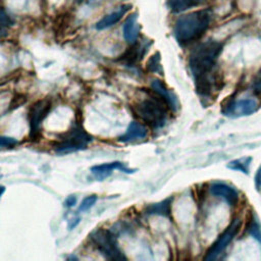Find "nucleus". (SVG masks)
<instances>
[{
    "instance_id": "f257e3e1",
    "label": "nucleus",
    "mask_w": 261,
    "mask_h": 261,
    "mask_svg": "<svg viewBox=\"0 0 261 261\" xmlns=\"http://www.w3.org/2000/svg\"><path fill=\"white\" fill-rule=\"evenodd\" d=\"M210 21L211 12L208 9L197 10L179 16L174 23V37L180 45L190 44L204 35Z\"/></svg>"
},
{
    "instance_id": "f03ea898",
    "label": "nucleus",
    "mask_w": 261,
    "mask_h": 261,
    "mask_svg": "<svg viewBox=\"0 0 261 261\" xmlns=\"http://www.w3.org/2000/svg\"><path fill=\"white\" fill-rule=\"evenodd\" d=\"M222 43L210 40L199 44L191 52L189 67L195 79L212 71L222 51Z\"/></svg>"
},
{
    "instance_id": "7ed1b4c3",
    "label": "nucleus",
    "mask_w": 261,
    "mask_h": 261,
    "mask_svg": "<svg viewBox=\"0 0 261 261\" xmlns=\"http://www.w3.org/2000/svg\"><path fill=\"white\" fill-rule=\"evenodd\" d=\"M168 109L166 103L157 94L148 96L133 105L134 113L154 129L161 128L166 124Z\"/></svg>"
},
{
    "instance_id": "20e7f679",
    "label": "nucleus",
    "mask_w": 261,
    "mask_h": 261,
    "mask_svg": "<svg viewBox=\"0 0 261 261\" xmlns=\"http://www.w3.org/2000/svg\"><path fill=\"white\" fill-rule=\"evenodd\" d=\"M94 141L91 136L79 120L67 132L60 135L58 140L53 144V149L58 154L72 153L85 150L90 143Z\"/></svg>"
},
{
    "instance_id": "39448f33",
    "label": "nucleus",
    "mask_w": 261,
    "mask_h": 261,
    "mask_svg": "<svg viewBox=\"0 0 261 261\" xmlns=\"http://www.w3.org/2000/svg\"><path fill=\"white\" fill-rule=\"evenodd\" d=\"M95 248L106 259L112 261H125L126 256L120 250L116 236L113 231L105 228H97L90 234Z\"/></svg>"
},
{
    "instance_id": "423d86ee",
    "label": "nucleus",
    "mask_w": 261,
    "mask_h": 261,
    "mask_svg": "<svg viewBox=\"0 0 261 261\" xmlns=\"http://www.w3.org/2000/svg\"><path fill=\"white\" fill-rule=\"evenodd\" d=\"M51 108L52 102L49 98L40 99L31 105L28 114L31 138L35 139L39 136L42 122L51 111Z\"/></svg>"
},
{
    "instance_id": "0eeeda50",
    "label": "nucleus",
    "mask_w": 261,
    "mask_h": 261,
    "mask_svg": "<svg viewBox=\"0 0 261 261\" xmlns=\"http://www.w3.org/2000/svg\"><path fill=\"white\" fill-rule=\"evenodd\" d=\"M242 225V221L240 218H236L232 220L229 226L226 227V229L218 237V239L215 241V243L210 247V249L207 251L206 256L204 257L205 260L211 261L215 260L229 245V243L233 240V238L239 232Z\"/></svg>"
},
{
    "instance_id": "6e6552de",
    "label": "nucleus",
    "mask_w": 261,
    "mask_h": 261,
    "mask_svg": "<svg viewBox=\"0 0 261 261\" xmlns=\"http://www.w3.org/2000/svg\"><path fill=\"white\" fill-rule=\"evenodd\" d=\"M221 83L222 79L220 77V75L212 73L211 71L207 74L195 79L196 91L202 97H210L215 92L220 91V89L222 88V86L220 85Z\"/></svg>"
},
{
    "instance_id": "1a4fd4ad",
    "label": "nucleus",
    "mask_w": 261,
    "mask_h": 261,
    "mask_svg": "<svg viewBox=\"0 0 261 261\" xmlns=\"http://www.w3.org/2000/svg\"><path fill=\"white\" fill-rule=\"evenodd\" d=\"M257 102L253 99H241L238 101L229 102L224 108L223 113L228 116L240 117L245 115H250L257 110Z\"/></svg>"
},
{
    "instance_id": "9d476101",
    "label": "nucleus",
    "mask_w": 261,
    "mask_h": 261,
    "mask_svg": "<svg viewBox=\"0 0 261 261\" xmlns=\"http://www.w3.org/2000/svg\"><path fill=\"white\" fill-rule=\"evenodd\" d=\"M151 88L152 91L157 94L168 106L169 110L176 111L178 108V101L176 96L172 93L171 90H169L165 84L159 80V79H154L151 82Z\"/></svg>"
},
{
    "instance_id": "9b49d317",
    "label": "nucleus",
    "mask_w": 261,
    "mask_h": 261,
    "mask_svg": "<svg viewBox=\"0 0 261 261\" xmlns=\"http://www.w3.org/2000/svg\"><path fill=\"white\" fill-rule=\"evenodd\" d=\"M118 169L119 171L125 172V173H133L135 169L126 167L122 162L119 161H113V162H108V163H103L99 165H95L91 167V172L94 174L95 177L99 178L100 180L107 177L110 175L113 170Z\"/></svg>"
},
{
    "instance_id": "f8f14e48",
    "label": "nucleus",
    "mask_w": 261,
    "mask_h": 261,
    "mask_svg": "<svg viewBox=\"0 0 261 261\" xmlns=\"http://www.w3.org/2000/svg\"><path fill=\"white\" fill-rule=\"evenodd\" d=\"M130 7H132L130 4H123V5L118 6L115 10H113L112 12L103 16L95 24L96 30L103 31V30H107V29L115 25L124 16V14L130 9Z\"/></svg>"
},
{
    "instance_id": "ddd939ff",
    "label": "nucleus",
    "mask_w": 261,
    "mask_h": 261,
    "mask_svg": "<svg viewBox=\"0 0 261 261\" xmlns=\"http://www.w3.org/2000/svg\"><path fill=\"white\" fill-rule=\"evenodd\" d=\"M210 191L214 196L223 199L226 203H228L231 206H233L238 203L239 194H238L237 190L233 189L229 185L216 181L210 186Z\"/></svg>"
},
{
    "instance_id": "4468645a",
    "label": "nucleus",
    "mask_w": 261,
    "mask_h": 261,
    "mask_svg": "<svg viewBox=\"0 0 261 261\" xmlns=\"http://www.w3.org/2000/svg\"><path fill=\"white\" fill-rule=\"evenodd\" d=\"M140 34V25L138 22V13L129 14L122 27V35L125 42L129 45L137 43Z\"/></svg>"
},
{
    "instance_id": "2eb2a0df",
    "label": "nucleus",
    "mask_w": 261,
    "mask_h": 261,
    "mask_svg": "<svg viewBox=\"0 0 261 261\" xmlns=\"http://www.w3.org/2000/svg\"><path fill=\"white\" fill-rule=\"evenodd\" d=\"M148 130L145 125L138 121H132L124 134H122L120 137H118V141L122 143H128L134 142L138 140H143L147 137Z\"/></svg>"
},
{
    "instance_id": "dca6fc26",
    "label": "nucleus",
    "mask_w": 261,
    "mask_h": 261,
    "mask_svg": "<svg viewBox=\"0 0 261 261\" xmlns=\"http://www.w3.org/2000/svg\"><path fill=\"white\" fill-rule=\"evenodd\" d=\"M151 43H143V44H133V47H130L128 50H126L119 58L118 60L123 62L124 64L134 65L136 64L141 58L144 56L146 51L148 50Z\"/></svg>"
},
{
    "instance_id": "f3484780",
    "label": "nucleus",
    "mask_w": 261,
    "mask_h": 261,
    "mask_svg": "<svg viewBox=\"0 0 261 261\" xmlns=\"http://www.w3.org/2000/svg\"><path fill=\"white\" fill-rule=\"evenodd\" d=\"M171 203H172V197H169L161 202L150 204L146 207L145 212L148 215H160L168 217L171 213Z\"/></svg>"
},
{
    "instance_id": "a211bd4d",
    "label": "nucleus",
    "mask_w": 261,
    "mask_h": 261,
    "mask_svg": "<svg viewBox=\"0 0 261 261\" xmlns=\"http://www.w3.org/2000/svg\"><path fill=\"white\" fill-rule=\"evenodd\" d=\"M205 0H168L167 5L171 12L180 13L192 7L198 6Z\"/></svg>"
},
{
    "instance_id": "6ab92c4d",
    "label": "nucleus",
    "mask_w": 261,
    "mask_h": 261,
    "mask_svg": "<svg viewBox=\"0 0 261 261\" xmlns=\"http://www.w3.org/2000/svg\"><path fill=\"white\" fill-rule=\"evenodd\" d=\"M252 158L251 157H243V158H239V159H234L232 161H230L227 164V167L229 169L232 170H237V171H241L243 173L248 174L249 173V169H250V164H251Z\"/></svg>"
},
{
    "instance_id": "aec40b11",
    "label": "nucleus",
    "mask_w": 261,
    "mask_h": 261,
    "mask_svg": "<svg viewBox=\"0 0 261 261\" xmlns=\"http://www.w3.org/2000/svg\"><path fill=\"white\" fill-rule=\"evenodd\" d=\"M13 24V20L8 13L0 6V38L7 36V30Z\"/></svg>"
},
{
    "instance_id": "412c9836",
    "label": "nucleus",
    "mask_w": 261,
    "mask_h": 261,
    "mask_svg": "<svg viewBox=\"0 0 261 261\" xmlns=\"http://www.w3.org/2000/svg\"><path fill=\"white\" fill-rule=\"evenodd\" d=\"M161 57H160V53L159 52H155L149 59L147 62V70L153 73H160L162 74V66H161Z\"/></svg>"
},
{
    "instance_id": "4be33fe9",
    "label": "nucleus",
    "mask_w": 261,
    "mask_h": 261,
    "mask_svg": "<svg viewBox=\"0 0 261 261\" xmlns=\"http://www.w3.org/2000/svg\"><path fill=\"white\" fill-rule=\"evenodd\" d=\"M250 220L251 221L248 225V231L254 239H256L259 243H261V226L259 222L253 217Z\"/></svg>"
},
{
    "instance_id": "5701e85b",
    "label": "nucleus",
    "mask_w": 261,
    "mask_h": 261,
    "mask_svg": "<svg viewBox=\"0 0 261 261\" xmlns=\"http://www.w3.org/2000/svg\"><path fill=\"white\" fill-rule=\"evenodd\" d=\"M97 199H98L97 195H90V196L86 197V198L82 201V203L80 204V206H79V211H80V212H86V211H88L89 209H91V208L95 205V203L97 202Z\"/></svg>"
},
{
    "instance_id": "b1692460",
    "label": "nucleus",
    "mask_w": 261,
    "mask_h": 261,
    "mask_svg": "<svg viewBox=\"0 0 261 261\" xmlns=\"http://www.w3.org/2000/svg\"><path fill=\"white\" fill-rule=\"evenodd\" d=\"M25 102H27V97H25L24 95H22V94H15V95L12 97L11 101H10L8 110H9V111H12V110L18 108L19 106L23 105Z\"/></svg>"
},
{
    "instance_id": "393cba45",
    "label": "nucleus",
    "mask_w": 261,
    "mask_h": 261,
    "mask_svg": "<svg viewBox=\"0 0 261 261\" xmlns=\"http://www.w3.org/2000/svg\"><path fill=\"white\" fill-rule=\"evenodd\" d=\"M17 144V141L14 138L1 136L0 135V149H8L12 148Z\"/></svg>"
},
{
    "instance_id": "a878e982",
    "label": "nucleus",
    "mask_w": 261,
    "mask_h": 261,
    "mask_svg": "<svg viewBox=\"0 0 261 261\" xmlns=\"http://www.w3.org/2000/svg\"><path fill=\"white\" fill-rule=\"evenodd\" d=\"M253 92L255 95L261 96V75L255 80L253 84Z\"/></svg>"
},
{
    "instance_id": "bb28decb",
    "label": "nucleus",
    "mask_w": 261,
    "mask_h": 261,
    "mask_svg": "<svg viewBox=\"0 0 261 261\" xmlns=\"http://www.w3.org/2000/svg\"><path fill=\"white\" fill-rule=\"evenodd\" d=\"M76 204V197L74 195L68 196L64 201V206L67 208H71Z\"/></svg>"
},
{
    "instance_id": "cd10ccee",
    "label": "nucleus",
    "mask_w": 261,
    "mask_h": 261,
    "mask_svg": "<svg viewBox=\"0 0 261 261\" xmlns=\"http://www.w3.org/2000/svg\"><path fill=\"white\" fill-rule=\"evenodd\" d=\"M254 180H255V187H256V189H257L258 191H260V190H261V165H260L259 168L257 169V172H256V174H255Z\"/></svg>"
},
{
    "instance_id": "c85d7f7f",
    "label": "nucleus",
    "mask_w": 261,
    "mask_h": 261,
    "mask_svg": "<svg viewBox=\"0 0 261 261\" xmlns=\"http://www.w3.org/2000/svg\"><path fill=\"white\" fill-rule=\"evenodd\" d=\"M79 222H80V218H79V217H74V218L70 219L69 222H68V228H69V229L74 228V227L79 224Z\"/></svg>"
},
{
    "instance_id": "c756f323",
    "label": "nucleus",
    "mask_w": 261,
    "mask_h": 261,
    "mask_svg": "<svg viewBox=\"0 0 261 261\" xmlns=\"http://www.w3.org/2000/svg\"><path fill=\"white\" fill-rule=\"evenodd\" d=\"M4 192H5V187L4 186H0V198L2 197Z\"/></svg>"
},
{
    "instance_id": "7c9ffc66",
    "label": "nucleus",
    "mask_w": 261,
    "mask_h": 261,
    "mask_svg": "<svg viewBox=\"0 0 261 261\" xmlns=\"http://www.w3.org/2000/svg\"><path fill=\"white\" fill-rule=\"evenodd\" d=\"M80 1H82V0H79V2H80Z\"/></svg>"
}]
</instances>
